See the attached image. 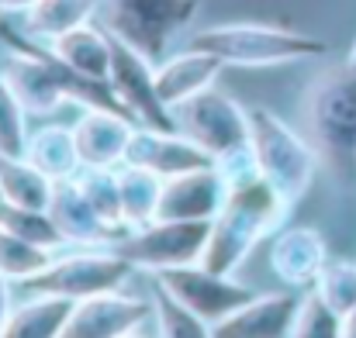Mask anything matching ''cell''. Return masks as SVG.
Returning <instances> with one entry per match:
<instances>
[{"label":"cell","mask_w":356,"mask_h":338,"mask_svg":"<svg viewBox=\"0 0 356 338\" xmlns=\"http://www.w3.org/2000/svg\"><path fill=\"white\" fill-rule=\"evenodd\" d=\"M52 187H56V180H49L24 155H0V201L49 211Z\"/></svg>","instance_id":"cell-23"},{"label":"cell","mask_w":356,"mask_h":338,"mask_svg":"<svg viewBox=\"0 0 356 338\" xmlns=\"http://www.w3.org/2000/svg\"><path fill=\"white\" fill-rule=\"evenodd\" d=\"M249 149L259 176H266L287 201H301L318 173L315 145L270 108H249Z\"/></svg>","instance_id":"cell-4"},{"label":"cell","mask_w":356,"mask_h":338,"mask_svg":"<svg viewBox=\"0 0 356 338\" xmlns=\"http://www.w3.org/2000/svg\"><path fill=\"white\" fill-rule=\"evenodd\" d=\"M124 338H135V335H124Z\"/></svg>","instance_id":"cell-35"},{"label":"cell","mask_w":356,"mask_h":338,"mask_svg":"<svg viewBox=\"0 0 356 338\" xmlns=\"http://www.w3.org/2000/svg\"><path fill=\"white\" fill-rule=\"evenodd\" d=\"M101 10V0H35L21 14V28L38 42H56L66 31L90 24Z\"/></svg>","instance_id":"cell-22"},{"label":"cell","mask_w":356,"mask_h":338,"mask_svg":"<svg viewBox=\"0 0 356 338\" xmlns=\"http://www.w3.org/2000/svg\"><path fill=\"white\" fill-rule=\"evenodd\" d=\"M0 228L45 248V252H59L66 248V235L59 231V225L52 221L49 211H38V208H21V204H10V201H0Z\"/></svg>","instance_id":"cell-25"},{"label":"cell","mask_w":356,"mask_h":338,"mask_svg":"<svg viewBox=\"0 0 356 338\" xmlns=\"http://www.w3.org/2000/svg\"><path fill=\"white\" fill-rule=\"evenodd\" d=\"M24 159L31 166H38L49 180H73L83 169L80 149H76V135L73 124H42L28 135L24 145Z\"/></svg>","instance_id":"cell-19"},{"label":"cell","mask_w":356,"mask_h":338,"mask_svg":"<svg viewBox=\"0 0 356 338\" xmlns=\"http://www.w3.org/2000/svg\"><path fill=\"white\" fill-rule=\"evenodd\" d=\"M343 338H356V311L343 318Z\"/></svg>","instance_id":"cell-33"},{"label":"cell","mask_w":356,"mask_h":338,"mask_svg":"<svg viewBox=\"0 0 356 338\" xmlns=\"http://www.w3.org/2000/svg\"><path fill=\"white\" fill-rule=\"evenodd\" d=\"M301 307V294L280 290V294H259L249 304L236 307L222 321L211 325L215 338H291L294 318Z\"/></svg>","instance_id":"cell-14"},{"label":"cell","mask_w":356,"mask_h":338,"mask_svg":"<svg viewBox=\"0 0 356 338\" xmlns=\"http://www.w3.org/2000/svg\"><path fill=\"white\" fill-rule=\"evenodd\" d=\"M201 10V0H101L97 21L149 62H163L177 35H184Z\"/></svg>","instance_id":"cell-5"},{"label":"cell","mask_w":356,"mask_h":338,"mask_svg":"<svg viewBox=\"0 0 356 338\" xmlns=\"http://www.w3.org/2000/svg\"><path fill=\"white\" fill-rule=\"evenodd\" d=\"M73 301L52 294H31V301L10 307L0 338H59L70 321Z\"/></svg>","instance_id":"cell-21"},{"label":"cell","mask_w":356,"mask_h":338,"mask_svg":"<svg viewBox=\"0 0 356 338\" xmlns=\"http://www.w3.org/2000/svg\"><path fill=\"white\" fill-rule=\"evenodd\" d=\"M301 124L329 169H356V73L346 62L322 69L305 87Z\"/></svg>","instance_id":"cell-2"},{"label":"cell","mask_w":356,"mask_h":338,"mask_svg":"<svg viewBox=\"0 0 356 338\" xmlns=\"http://www.w3.org/2000/svg\"><path fill=\"white\" fill-rule=\"evenodd\" d=\"M111 42H115V52H111V76H108V83L118 94V101L128 108V114L138 124L177 131L173 111L163 104V97L156 90V62H149L142 52H135L131 45H124L115 35H111Z\"/></svg>","instance_id":"cell-10"},{"label":"cell","mask_w":356,"mask_h":338,"mask_svg":"<svg viewBox=\"0 0 356 338\" xmlns=\"http://www.w3.org/2000/svg\"><path fill=\"white\" fill-rule=\"evenodd\" d=\"M329 262V245L315 228H287L277 231L270 245V269L294 290H312L318 273Z\"/></svg>","instance_id":"cell-16"},{"label":"cell","mask_w":356,"mask_h":338,"mask_svg":"<svg viewBox=\"0 0 356 338\" xmlns=\"http://www.w3.org/2000/svg\"><path fill=\"white\" fill-rule=\"evenodd\" d=\"M291 208H294V201H287L259 173L252 180L229 187L222 211L211 218V238H208V248L201 255V266L232 276L266 235L284 231Z\"/></svg>","instance_id":"cell-1"},{"label":"cell","mask_w":356,"mask_h":338,"mask_svg":"<svg viewBox=\"0 0 356 338\" xmlns=\"http://www.w3.org/2000/svg\"><path fill=\"white\" fill-rule=\"evenodd\" d=\"M135 273L128 259H121L115 248H80L70 255H56L38 276L21 283L31 294H52L66 301H83L94 294L118 290L121 283Z\"/></svg>","instance_id":"cell-6"},{"label":"cell","mask_w":356,"mask_h":338,"mask_svg":"<svg viewBox=\"0 0 356 338\" xmlns=\"http://www.w3.org/2000/svg\"><path fill=\"white\" fill-rule=\"evenodd\" d=\"M346 66H350V69L356 73V42L350 45V52H346Z\"/></svg>","instance_id":"cell-34"},{"label":"cell","mask_w":356,"mask_h":338,"mask_svg":"<svg viewBox=\"0 0 356 338\" xmlns=\"http://www.w3.org/2000/svg\"><path fill=\"white\" fill-rule=\"evenodd\" d=\"M10 314V280L0 276V332H3V321Z\"/></svg>","instance_id":"cell-32"},{"label":"cell","mask_w":356,"mask_h":338,"mask_svg":"<svg viewBox=\"0 0 356 338\" xmlns=\"http://www.w3.org/2000/svg\"><path fill=\"white\" fill-rule=\"evenodd\" d=\"M208 238H211V221H149L121 235L111 248L135 269L156 276L163 269L201 262Z\"/></svg>","instance_id":"cell-7"},{"label":"cell","mask_w":356,"mask_h":338,"mask_svg":"<svg viewBox=\"0 0 356 338\" xmlns=\"http://www.w3.org/2000/svg\"><path fill=\"white\" fill-rule=\"evenodd\" d=\"M291 338H343V318L315 294H301V307L294 318Z\"/></svg>","instance_id":"cell-31"},{"label":"cell","mask_w":356,"mask_h":338,"mask_svg":"<svg viewBox=\"0 0 356 338\" xmlns=\"http://www.w3.org/2000/svg\"><path fill=\"white\" fill-rule=\"evenodd\" d=\"M149 314H156V307L145 304L142 297L118 294V290L94 294V297L73 301L70 321L59 338H124L135 328H142Z\"/></svg>","instance_id":"cell-11"},{"label":"cell","mask_w":356,"mask_h":338,"mask_svg":"<svg viewBox=\"0 0 356 338\" xmlns=\"http://www.w3.org/2000/svg\"><path fill=\"white\" fill-rule=\"evenodd\" d=\"M191 49L211 52L225 66H245V69L305 62V59H318L329 52V45L315 35L280 28V24H252V21L201 28L191 38Z\"/></svg>","instance_id":"cell-3"},{"label":"cell","mask_w":356,"mask_h":338,"mask_svg":"<svg viewBox=\"0 0 356 338\" xmlns=\"http://www.w3.org/2000/svg\"><path fill=\"white\" fill-rule=\"evenodd\" d=\"M52 259H56V252H45V248H38V245H31V242L0 228V276H7L10 283H28Z\"/></svg>","instance_id":"cell-27"},{"label":"cell","mask_w":356,"mask_h":338,"mask_svg":"<svg viewBox=\"0 0 356 338\" xmlns=\"http://www.w3.org/2000/svg\"><path fill=\"white\" fill-rule=\"evenodd\" d=\"M156 287H163L177 304H184L191 314H197L208 325L222 321L225 314H232L236 307L249 304L256 297L245 283H238V280L225 276V273H215V269H208L201 262L156 273Z\"/></svg>","instance_id":"cell-9"},{"label":"cell","mask_w":356,"mask_h":338,"mask_svg":"<svg viewBox=\"0 0 356 338\" xmlns=\"http://www.w3.org/2000/svg\"><path fill=\"white\" fill-rule=\"evenodd\" d=\"M76 187L83 190V197L90 201V208L108 221V225L124 228V208H121V180H118V166H83L76 176Z\"/></svg>","instance_id":"cell-26"},{"label":"cell","mask_w":356,"mask_h":338,"mask_svg":"<svg viewBox=\"0 0 356 338\" xmlns=\"http://www.w3.org/2000/svg\"><path fill=\"white\" fill-rule=\"evenodd\" d=\"M152 307H156V321H159V338H215L208 321H201L184 304H177L163 287H156Z\"/></svg>","instance_id":"cell-30"},{"label":"cell","mask_w":356,"mask_h":338,"mask_svg":"<svg viewBox=\"0 0 356 338\" xmlns=\"http://www.w3.org/2000/svg\"><path fill=\"white\" fill-rule=\"evenodd\" d=\"M124 162L138 166V169H149V173H156L163 180L191 173V169L215 166V159L201 145L184 138L180 131H163V128H149V124H135L128 152H124Z\"/></svg>","instance_id":"cell-12"},{"label":"cell","mask_w":356,"mask_h":338,"mask_svg":"<svg viewBox=\"0 0 356 338\" xmlns=\"http://www.w3.org/2000/svg\"><path fill=\"white\" fill-rule=\"evenodd\" d=\"M173 121H177V131L191 138L194 145H201L211 159L249 149V108H242L236 97L215 87L177 104Z\"/></svg>","instance_id":"cell-8"},{"label":"cell","mask_w":356,"mask_h":338,"mask_svg":"<svg viewBox=\"0 0 356 338\" xmlns=\"http://www.w3.org/2000/svg\"><path fill=\"white\" fill-rule=\"evenodd\" d=\"M28 117L24 104L17 101V94L10 90L3 69H0V155H24V145H28Z\"/></svg>","instance_id":"cell-29"},{"label":"cell","mask_w":356,"mask_h":338,"mask_svg":"<svg viewBox=\"0 0 356 338\" xmlns=\"http://www.w3.org/2000/svg\"><path fill=\"white\" fill-rule=\"evenodd\" d=\"M225 180L215 166L163 180L156 221H211L225 204Z\"/></svg>","instance_id":"cell-13"},{"label":"cell","mask_w":356,"mask_h":338,"mask_svg":"<svg viewBox=\"0 0 356 338\" xmlns=\"http://www.w3.org/2000/svg\"><path fill=\"white\" fill-rule=\"evenodd\" d=\"M49 49L66 62L73 66L76 73H87L94 80H108L111 76V52H115V42L111 35L101 28V24H80L73 31H66L63 38L49 42Z\"/></svg>","instance_id":"cell-20"},{"label":"cell","mask_w":356,"mask_h":338,"mask_svg":"<svg viewBox=\"0 0 356 338\" xmlns=\"http://www.w3.org/2000/svg\"><path fill=\"white\" fill-rule=\"evenodd\" d=\"M121 180V208H124V228H142L156 221V208H159V194H163V176L138 169V166H118Z\"/></svg>","instance_id":"cell-24"},{"label":"cell","mask_w":356,"mask_h":338,"mask_svg":"<svg viewBox=\"0 0 356 338\" xmlns=\"http://www.w3.org/2000/svg\"><path fill=\"white\" fill-rule=\"evenodd\" d=\"M312 290L339 318H346L350 311H356V262H350V259H329Z\"/></svg>","instance_id":"cell-28"},{"label":"cell","mask_w":356,"mask_h":338,"mask_svg":"<svg viewBox=\"0 0 356 338\" xmlns=\"http://www.w3.org/2000/svg\"><path fill=\"white\" fill-rule=\"evenodd\" d=\"M135 117L118 111H101V108H87L76 117L73 135H76V149L83 166H121L131 131H135Z\"/></svg>","instance_id":"cell-17"},{"label":"cell","mask_w":356,"mask_h":338,"mask_svg":"<svg viewBox=\"0 0 356 338\" xmlns=\"http://www.w3.org/2000/svg\"><path fill=\"white\" fill-rule=\"evenodd\" d=\"M49 214L59 225V231L66 235L70 245H83V248H97V245H115L121 235V228L108 225L90 201L83 197V190L76 187V180H56L52 187V201H49Z\"/></svg>","instance_id":"cell-15"},{"label":"cell","mask_w":356,"mask_h":338,"mask_svg":"<svg viewBox=\"0 0 356 338\" xmlns=\"http://www.w3.org/2000/svg\"><path fill=\"white\" fill-rule=\"evenodd\" d=\"M222 69H225V62L218 56L187 49V52H177V56H166L163 62H156V90H159L163 104L173 111L177 104L191 101L194 94L215 87Z\"/></svg>","instance_id":"cell-18"}]
</instances>
